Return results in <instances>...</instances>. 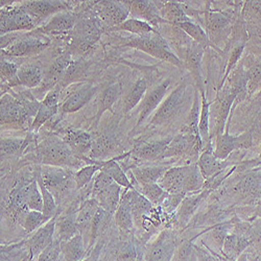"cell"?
Returning <instances> with one entry per match:
<instances>
[{"mask_svg": "<svg viewBox=\"0 0 261 261\" xmlns=\"http://www.w3.org/2000/svg\"><path fill=\"white\" fill-rule=\"evenodd\" d=\"M35 156L42 165L74 168L83 163L69 145L55 134L46 136L36 145Z\"/></svg>", "mask_w": 261, "mask_h": 261, "instance_id": "obj_1", "label": "cell"}, {"mask_svg": "<svg viewBox=\"0 0 261 261\" xmlns=\"http://www.w3.org/2000/svg\"><path fill=\"white\" fill-rule=\"evenodd\" d=\"M124 45L141 50L160 61L169 63L180 69L185 68V63L170 50L169 45L160 33L129 39L124 43Z\"/></svg>", "mask_w": 261, "mask_h": 261, "instance_id": "obj_2", "label": "cell"}, {"mask_svg": "<svg viewBox=\"0 0 261 261\" xmlns=\"http://www.w3.org/2000/svg\"><path fill=\"white\" fill-rule=\"evenodd\" d=\"M105 31L106 28L95 14L79 18L71 34L70 46L72 50L79 51V54L89 50L100 39Z\"/></svg>", "mask_w": 261, "mask_h": 261, "instance_id": "obj_3", "label": "cell"}, {"mask_svg": "<svg viewBox=\"0 0 261 261\" xmlns=\"http://www.w3.org/2000/svg\"><path fill=\"white\" fill-rule=\"evenodd\" d=\"M121 188L122 187L110 176L99 170L93 179L91 198L94 199L99 207H101L107 213L114 215L122 197Z\"/></svg>", "mask_w": 261, "mask_h": 261, "instance_id": "obj_4", "label": "cell"}, {"mask_svg": "<svg viewBox=\"0 0 261 261\" xmlns=\"http://www.w3.org/2000/svg\"><path fill=\"white\" fill-rule=\"evenodd\" d=\"M40 172L43 183L55 197L57 204L66 198L73 188H76L74 173L71 170L64 167L41 165Z\"/></svg>", "mask_w": 261, "mask_h": 261, "instance_id": "obj_5", "label": "cell"}, {"mask_svg": "<svg viewBox=\"0 0 261 261\" xmlns=\"http://www.w3.org/2000/svg\"><path fill=\"white\" fill-rule=\"evenodd\" d=\"M187 84L181 83L162 101L150 119L149 125H165L170 123L182 113L188 101Z\"/></svg>", "mask_w": 261, "mask_h": 261, "instance_id": "obj_6", "label": "cell"}, {"mask_svg": "<svg viewBox=\"0 0 261 261\" xmlns=\"http://www.w3.org/2000/svg\"><path fill=\"white\" fill-rule=\"evenodd\" d=\"M0 34L2 36L21 31H32L37 27L36 21L22 5L7 6L0 13Z\"/></svg>", "mask_w": 261, "mask_h": 261, "instance_id": "obj_7", "label": "cell"}, {"mask_svg": "<svg viewBox=\"0 0 261 261\" xmlns=\"http://www.w3.org/2000/svg\"><path fill=\"white\" fill-rule=\"evenodd\" d=\"M178 247L175 231L164 229L146 247L142 261H172Z\"/></svg>", "mask_w": 261, "mask_h": 261, "instance_id": "obj_8", "label": "cell"}, {"mask_svg": "<svg viewBox=\"0 0 261 261\" xmlns=\"http://www.w3.org/2000/svg\"><path fill=\"white\" fill-rule=\"evenodd\" d=\"M254 138L255 136L252 130H247V132L237 136L231 135L227 126L223 134L216 136L213 148L214 156L220 160H227L235 150L249 149L253 147V145H255Z\"/></svg>", "mask_w": 261, "mask_h": 261, "instance_id": "obj_9", "label": "cell"}, {"mask_svg": "<svg viewBox=\"0 0 261 261\" xmlns=\"http://www.w3.org/2000/svg\"><path fill=\"white\" fill-rule=\"evenodd\" d=\"M31 119L27 109L19 97L6 93L2 96L0 106V123L2 126L11 125L15 128H22Z\"/></svg>", "mask_w": 261, "mask_h": 261, "instance_id": "obj_10", "label": "cell"}, {"mask_svg": "<svg viewBox=\"0 0 261 261\" xmlns=\"http://www.w3.org/2000/svg\"><path fill=\"white\" fill-rule=\"evenodd\" d=\"M231 191L242 201L261 199V167L244 170L231 186Z\"/></svg>", "mask_w": 261, "mask_h": 261, "instance_id": "obj_11", "label": "cell"}, {"mask_svg": "<svg viewBox=\"0 0 261 261\" xmlns=\"http://www.w3.org/2000/svg\"><path fill=\"white\" fill-rule=\"evenodd\" d=\"M50 44V40L44 36H28L22 37L15 41L8 48L2 50V57H27L38 55L45 50Z\"/></svg>", "mask_w": 261, "mask_h": 261, "instance_id": "obj_12", "label": "cell"}, {"mask_svg": "<svg viewBox=\"0 0 261 261\" xmlns=\"http://www.w3.org/2000/svg\"><path fill=\"white\" fill-rule=\"evenodd\" d=\"M94 14L108 30L118 27L127 20L129 11L123 2H98L94 5Z\"/></svg>", "mask_w": 261, "mask_h": 261, "instance_id": "obj_13", "label": "cell"}, {"mask_svg": "<svg viewBox=\"0 0 261 261\" xmlns=\"http://www.w3.org/2000/svg\"><path fill=\"white\" fill-rule=\"evenodd\" d=\"M126 8L134 18L147 22L153 28H158L161 24H167L160 14L159 2H148V0H133L123 2Z\"/></svg>", "mask_w": 261, "mask_h": 261, "instance_id": "obj_14", "label": "cell"}, {"mask_svg": "<svg viewBox=\"0 0 261 261\" xmlns=\"http://www.w3.org/2000/svg\"><path fill=\"white\" fill-rule=\"evenodd\" d=\"M56 220L57 215L28 238L27 247L29 249L30 260L38 258L43 251H45L55 242Z\"/></svg>", "mask_w": 261, "mask_h": 261, "instance_id": "obj_15", "label": "cell"}, {"mask_svg": "<svg viewBox=\"0 0 261 261\" xmlns=\"http://www.w3.org/2000/svg\"><path fill=\"white\" fill-rule=\"evenodd\" d=\"M62 139L69 145L75 156L83 162L88 163L94 142V138L88 132H85L83 129L68 128L65 130Z\"/></svg>", "mask_w": 261, "mask_h": 261, "instance_id": "obj_16", "label": "cell"}, {"mask_svg": "<svg viewBox=\"0 0 261 261\" xmlns=\"http://www.w3.org/2000/svg\"><path fill=\"white\" fill-rule=\"evenodd\" d=\"M204 49L205 48L198 43L191 41L187 44L185 53V68L191 73L195 83V88L199 90L201 94L205 93L202 67Z\"/></svg>", "mask_w": 261, "mask_h": 261, "instance_id": "obj_17", "label": "cell"}, {"mask_svg": "<svg viewBox=\"0 0 261 261\" xmlns=\"http://www.w3.org/2000/svg\"><path fill=\"white\" fill-rule=\"evenodd\" d=\"M170 86H171V80H165L160 85L156 86L154 89L149 90L145 94L144 98L142 99V103L139 111V117L135 125V128L138 127L141 123H143L144 120L154 111H156V109L159 108V106L162 103L164 98L167 96L166 93Z\"/></svg>", "mask_w": 261, "mask_h": 261, "instance_id": "obj_18", "label": "cell"}, {"mask_svg": "<svg viewBox=\"0 0 261 261\" xmlns=\"http://www.w3.org/2000/svg\"><path fill=\"white\" fill-rule=\"evenodd\" d=\"M197 164L203 178L205 179V181H207L212 177L216 176L217 173L226 170L227 168L232 167L233 161L229 160V158L227 160L217 159L214 156L211 143H209L204 147L202 154L200 155L197 161Z\"/></svg>", "mask_w": 261, "mask_h": 261, "instance_id": "obj_19", "label": "cell"}, {"mask_svg": "<svg viewBox=\"0 0 261 261\" xmlns=\"http://www.w3.org/2000/svg\"><path fill=\"white\" fill-rule=\"evenodd\" d=\"M59 97H60V88L50 89L46 96L41 101V107L33 119L32 125L30 126V130L32 133H37L40 127L51 119L59 111Z\"/></svg>", "mask_w": 261, "mask_h": 261, "instance_id": "obj_20", "label": "cell"}, {"mask_svg": "<svg viewBox=\"0 0 261 261\" xmlns=\"http://www.w3.org/2000/svg\"><path fill=\"white\" fill-rule=\"evenodd\" d=\"M22 5L29 14L34 18L38 24L41 21L45 20L54 15L68 11V4L66 2H51V0H37V2H23Z\"/></svg>", "mask_w": 261, "mask_h": 261, "instance_id": "obj_21", "label": "cell"}, {"mask_svg": "<svg viewBox=\"0 0 261 261\" xmlns=\"http://www.w3.org/2000/svg\"><path fill=\"white\" fill-rule=\"evenodd\" d=\"M171 138L172 137H167L164 139L139 144L135 149L129 151V155L133 156L135 160L158 163L160 160H163L164 153L169 142L171 141Z\"/></svg>", "mask_w": 261, "mask_h": 261, "instance_id": "obj_22", "label": "cell"}, {"mask_svg": "<svg viewBox=\"0 0 261 261\" xmlns=\"http://www.w3.org/2000/svg\"><path fill=\"white\" fill-rule=\"evenodd\" d=\"M98 208H99V205L97 204V202L94 199L89 198V199L84 200L81 203L76 213L77 228H79L80 234L84 238L87 249H88V246H89L92 223Z\"/></svg>", "mask_w": 261, "mask_h": 261, "instance_id": "obj_23", "label": "cell"}, {"mask_svg": "<svg viewBox=\"0 0 261 261\" xmlns=\"http://www.w3.org/2000/svg\"><path fill=\"white\" fill-rule=\"evenodd\" d=\"M190 164L169 167L165 171L163 177L159 180L158 184L169 194H175V193L186 194L184 192V187L187 180Z\"/></svg>", "mask_w": 261, "mask_h": 261, "instance_id": "obj_24", "label": "cell"}, {"mask_svg": "<svg viewBox=\"0 0 261 261\" xmlns=\"http://www.w3.org/2000/svg\"><path fill=\"white\" fill-rule=\"evenodd\" d=\"M98 87L93 84H83L76 90H74L66 99L64 100L61 107L62 113H74L88 103L94 94L97 92Z\"/></svg>", "mask_w": 261, "mask_h": 261, "instance_id": "obj_25", "label": "cell"}, {"mask_svg": "<svg viewBox=\"0 0 261 261\" xmlns=\"http://www.w3.org/2000/svg\"><path fill=\"white\" fill-rule=\"evenodd\" d=\"M211 191L203 188L201 191L187 194L176 211V221L181 227H185L191 220L194 212L205 201Z\"/></svg>", "mask_w": 261, "mask_h": 261, "instance_id": "obj_26", "label": "cell"}, {"mask_svg": "<svg viewBox=\"0 0 261 261\" xmlns=\"http://www.w3.org/2000/svg\"><path fill=\"white\" fill-rule=\"evenodd\" d=\"M79 207L70 210L68 209V211L65 213L57 215L55 241H58L59 243L68 242L80 234L76 224V213Z\"/></svg>", "mask_w": 261, "mask_h": 261, "instance_id": "obj_27", "label": "cell"}, {"mask_svg": "<svg viewBox=\"0 0 261 261\" xmlns=\"http://www.w3.org/2000/svg\"><path fill=\"white\" fill-rule=\"evenodd\" d=\"M169 168L166 164H146V165H137L132 167L130 173L132 178L130 182L133 184H151L158 183L159 180L163 177L165 171Z\"/></svg>", "mask_w": 261, "mask_h": 261, "instance_id": "obj_28", "label": "cell"}, {"mask_svg": "<svg viewBox=\"0 0 261 261\" xmlns=\"http://www.w3.org/2000/svg\"><path fill=\"white\" fill-rule=\"evenodd\" d=\"M79 16L75 13L68 11H63L54 15L47 22L43 25L38 32L42 34H61L65 32H70L74 29L77 22Z\"/></svg>", "mask_w": 261, "mask_h": 261, "instance_id": "obj_29", "label": "cell"}, {"mask_svg": "<svg viewBox=\"0 0 261 261\" xmlns=\"http://www.w3.org/2000/svg\"><path fill=\"white\" fill-rule=\"evenodd\" d=\"M124 194L128 200L130 210H132L135 226L136 228L140 229L144 219L151 212L155 206L134 188L125 189Z\"/></svg>", "mask_w": 261, "mask_h": 261, "instance_id": "obj_30", "label": "cell"}, {"mask_svg": "<svg viewBox=\"0 0 261 261\" xmlns=\"http://www.w3.org/2000/svg\"><path fill=\"white\" fill-rule=\"evenodd\" d=\"M118 146V140L114 134H103L94 139L91 153L89 155V164L93 161H106L111 158Z\"/></svg>", "mask_w": 261, "mask_h": 261, "instance_id": "obj_31", "label": "cell"}, {"mask_svg": "<svg viewBox=\"0 0 261 261\" xmlns=\"http://www.w3.org/2000/svg\"><path fill=\"white\" fill-rule=\"evenodd\" d=\"M251 247L250 239L239 233L231 232L226 237L222 255L228 261H236L237 258Z\"/></svg>", "mask_w": 261, "mask_h": 261, "instance_id": "obj_32", "label": "cell"}, {"mask_svg": "<svg viewBox=\"0 0 261 261\" xmlns=\"http://www.w3.org/2000/svg\"><path fill=\"white\" fill-rule=\"evenodd\" d=\"M122 94V86L120 83H114L107 86L100 92L97 101V112L95 116V126L98 124L100 117L106 111H112L114 103Z\"/></svg>", "mask_w": 261, "mask_h": 261, "instance_id": "obj_33", "label": "cell"}, {"mask_svg": "<svg viewBox=\"0 0 261 261\" xmlns=\"http://www.w3.org/2000/svg\"><path fill=\"white\" fill-rule=\"evenodd\" d=\"M160 14L167 24L178 25L184 22H191L192 19L185 12V4L169 2L160 5Z\"/></svg>", "mask_w": 261, "mask_h": 261, "instance_id": "obj_34", "label": "cell"}, {"mask_svg": "<svg viewBox=\"0 0 261 261\" xmlns=\"http://www.w3.org/2000/svg\"><path fill=\"white\" fill-rule=\"evenodd\" d=\"M64 261H81L88 256V249L81 234L74 236L68 242L60 243Z\"/></svg>", "mask_w": 261, "mask_h": 261, "instance_id": "obj_35", "label": "cell"}, {"mask_svg": "<svg viewBox=\"0 0 261 261\" xmlns=\"http://www.w3.org/2000/svg\"><path fill=\"white\" fill-rule=\"evenodd\" d=\"M231 19L228 15L223 12L216 11H206L203 19V23L207 30V35L209 39L216 37L219 34H222L230 27Z\"/></svg>", "mask_w": 261, "mask_h": 261, "instance_id": "obj_36", "label": "cell"}, {"mask_svg": "<svg viewBox=\"0 0 261 261\" xmlns=\"http://www.w3.org/2000/svg\"><path fill=\"white\" fill-rule=\"evenodd\" d=\"M73 64L74 63L71 60V54L68 51L57 58L46 72V75H45L46 84L48 86L56 85L59 81H61V79L65 74L69 71V69H71Z\"/></svg>", "mask_w": 261, "mask_h": 261, "instance_id": "obj_37", "label": "cell"}, {"mask_svg": "<svg viewBox=\"0 0 261 261\" xmlns=\"http://www.w3.org/2000/svg\"><path fill=\"white\" fill-rule=\"evenodd\" d=\"M114 220H115V223H116L117 227L119 228V230L125 234L132 233L136 228L134 217L132 214V210H130L128 200L125 197L124 192L122 193L120 203L115 211Z\"/></svg>", "mask_w": 261, "mask_h": 261, "instance_id": "obj_38", "label": "cell"}, {"mask_svg": "<svg viewBox=\"0 0 261 261\" xmlns=\"http://www.w3.org/2000/svg\"><path fill=\"white\" fill-rule=\"evenodd\" d=\"M44 77L43 70L38 64H24L20 66L17 74V80L19 85L24 86L27 88H36Z\"/></svg>", "mask_w": 261, "mask_h": 261, "instance_id": "obj_39", "label": "cell"}, {"mask_svg": "<svg viewBox=\"0 0 261 261\" xmlns=\"http://www.w3.org/2000/svg\"><path fill=\"white\" fill-rule=\"evenodd\" d=\"M100 165V170L106 172L108 176H110L118 185L124 189H133L132 182L126 176V173L117 162L116 158L109 159L106 161H95Z\"/></svg>", "mask_w": 261, "mask_h": 261, "instance_id": "obj_40", "label": "cell"}, {"mask_svg": "<svg viewBox=\"0 0 261 261\" xmlns=\"http://www.w3.org/2000/svg\"><path fill=\"white\" fill-rule=\"evenodd\" d=\"M178 29H180L182 32H184L186 35H188L192 41H194L195 43H198L201 46H203L204 48L206 47H212L214 48L216 51H219L221 54H223L222 49L220 47H217L214 43L209 39L207 33L203 30V28H201V25L197 24L193 21L191 22H184V23H180L178 25H175Z\"/></svg>", "mask_w": 261, "mask_h": 261, "instance_id": "obj_41", "label": "cell"}, {"mask_svg": "<svg viewBox=\"0 0 261 261\" xmlns=\"http://www.w3.org/2000/svg\"><path fill=\"white\" fill-rule=\"evenodd\" d=\"M33 142L31 136L25 138H18V137H11L6 138L2 137L0 141V151H2V159L12 156H19L23 154L27 150L28 146Z\"/></svg>", "mask_w": 261, "mask_h": 261, "instance_id": "obj_42", "label": "cell"}, {"mask_svg": "<svg viewBox=\"0 0 261 261\" xmlns=\"http://www.w3.org/2000/svg\"><path fill=\"white\" fill-rule=\"evenodd\" d=\"M133 187L154 206H161L169 194L158 183L133 184Z\"/></svg>", "mask_w": 261, "mask_h": 261, "instance_id": "obj_43", "label": "cell"}, {"mask_svg": "<svg viewBox=\"0 0 261 261\" xmlns=\"http://www.w3.org/2000/svg\"><path fill=\"white\" fill-rule=\"evenodd\" d=\"M110 32H115V31H124L128 32L130 34L137 35V37H143L147 36L150 34H156L159 33L156 29H154L151 25H149L147 22H144L142 20L136 19V18H130L125 20L123 23L119 24L116 28L108 30Z\"/></svg>", "mask_w": 261, "mask_h": 261, "instance_id": "obj_44", "label": "cell"}, {"mask_svg": "<svg viewBox=\"0 0 261 261\" xmlns=\"http://www.w3.org/2000/svg\"><path fill=\"white\" fill-rule=\"evenodd\" d=\"M233 228V222L229 223H222L220 225H216L208 230V237L207 242L212 246V248L222 254L223 246L226 241V237L230 233L229 230Z\"/></svg>", "mask_w": 261, "mask_h": 261, "instance_id": "obj_45", "label": "cell"}, {"mask_svg": "<svg viewBox=\"0 0 261 261\" xmlns=\"http://www.w3.org/2000/svg\"><path fill=\"white\" fill-rule=\"evenodd\" d=\"M202 96V106H201V114L199 121V132L202 138L204 147L211 143V135H210V107L211 103L207 100L206 93H200Z\"/></svg>", "mask_w": 261, "mask_h": 261, "instance_id": "obj_46", "label": "cell"}, {"mask_svg": "<svg viewBox=\"0 0 261 261\" xmlns=\"http://www.w3.org/2000/svg\"><path fill=\"white\" fill-rule=\"evenodd\" d=\"M147 90V82L145 79H139L130 89L123 103V113H129L144 98Z\"/></svg>", "mask_w": 261, "mask_h": 261, "instance_id": "obj_47", "label": "cell"}, {"mask_svg": "<svg viewBox=\"0 0 261 261\" xmlns=\"http://www.w3.org/2000/svg\"><path fill=\"white\" fill-rule=\"evenodd\" d=\"M247 76H248V95H254L261 90V61H247Z\"/></svg>", "mask_w": 261, "mask_h": 261, "instance_id": "obj_48", "label": "cell"}, {"mask_svg": "<svg viewBox=\"0 0 261 261\" xmlns=\"http://www.w3.org/2000/svg\"><path fill=\"white\" fill-rule=\"evenodd\" d=\"M40 167L41 166H37L36 170H35V176L36 179L38 181V184L40 186L41 192H42V197H43V202H44V206H43V213H44L46 216L50 217H55L57 215V208H58V204L56 202V199L54 195L51 194V192L45 187L44 183L42 181L41 178V172H40Z\"/></svg>", "mask_w": 261, "mask_h": 261, "instance_id": "obj_49", "label": "cell"}, {"mask_svg": "<svg viewBox=\"0 0 261 261\" xmlns=\"http://www.w3.org/2000/svg\"><path fill=\"white\" fill-rule=\"evenodd\" d=\"M50 220H51L50 217L46 216L41 211L30 210L23 217V220H22V222H21L20 226L23 228V230L27 234H33L34 232H36L42 226H44Z\"/></svg>", "mask_w": 261, "mask_h": 261, "instance_id": "obj_50", "label": "cell"}, {"mask_svg": "<svg viewBox=\"0 0 261 261\" xmlns=\"http://www.w3.org/2000/svg\"><path fill=\"white\" fill-rule=\"evenodd\" d=\"M99 170L100 165L95 161H93L92 164H88L84 167H81L76 172H74V181L76 184V189L81 190L86 186H88Z\"/></svg>", "mask_w": 261, "mask_h": 261, "instance_id": "obj_51", "label": "cell"}, {"mask_svg": "<svg viewBox=\"0 0 261 261\" xmlns=\"http://www.w3.org/2000/svg\"><path fill=\"white\" fill-rule=\"evenodd\" d=\"M116 261H139L140 253L137 247L132 242H124L119 244L115 250Z\"/></svg>", "mask_w": 261, "mask_h": 261, "instance_id": "obj_52", "label": "cell"}, {"mask_svg": "<svg viewBox=\"0 0 261 261\" xmlns=\"http://www.w3.org/2000/svg\"><path fill=\"white\" fill-rule=\"evenodd\" d=\"M43 206H44V202H43L42 192L35 176L34 180L30 184L29 195H28V207L30 210L42 212Z\"/></svg>", "mask_w": 261, "mask_h": 261, "instance_id": "obj_53", "label": "cell"}, {"mask_svg": "<svg viewBox=\"0 0 261 261\" xmlns=\"http://www.w3.org/2000/svg\"><path fill=\"white\" fill-rule=\"evenodd\" d=\"M244 49H245V43H241V44L236 45V46L232 49V51H231V54H230V57H229V60H228V65H227L226 69H225L224 77H223V80H222V82H221V84H220V89H222L223 87H224V85H225V83H226L228 76L230 75V73H231L232 70L234 69L235 65L238 63L239 59H241V57H242V55H243V53H244Z\"/></svg>", "mask_w": 261, "mask_h": 261, "instance_id": "obj_54", "label": "cell"}, {"mask_svg": "<svg viewBox=\"0 0 261 261\" xmlns=\"http://www.w3.org/2000/svg\"><path fill=\"white\" fill-rule=\"evenodd\" d=\"M249 238L251 241V249L261 254V217L251 222Z\"/></svg>", "mask_w": 261, "mask_h": 261, "instance_id": "obj_55", "label": "cell"}, {"mask_svg": "<svg viewBox=\"0 0 261 261\" xmlns=\"http://www.w3.org/2000/svg\"><path fill=\"white\" fill-rule=\"evenodd\" d=\"M37 261H64L60 243L55 241L45 251H43L38 256Z\"/></svg>", "mask_w": 261, "mask_h": 261, "instance_id": "obj_56", "label": "cell"}, {"mask_svg": "<svg viewBox=\"0 0 261 261\" xmlns=\"http://www.w3.org/2000/svg\"><path fill=\"white\" fill-rule=\"evenodd\" d=\"M236 261H250V257H249V252H248V250H247L246 252H244L241 256H239Z\"/></svg>", "mask_w": 261, "mask_h": 261, "instance_id": "obj_57", "label": "cell"}, {"mask_svg": "<svg viewBox=\"0 0 261 261\" xmlns=\"http://www.w3.org/2000/svg\"><path fill=\"white\" fill-rule=\"evenodd\" d=\"M258 129H259V132H260V135H261V119H259V127H258ZM260 138H261V136H260Z\"/></svg>", "mask_w": 261, "mask_h": 261, "instance_id": "obj_58", "label": "cell"}, {"mask_svg": "<svg viewBox=\"0 0 261 261\" xmlns=\"http://www.w3.org/2000/svg\"><path fill=\"white\" fill-rule=\"evenodd\" d=\"M260 205H261V200H260Z\"/></svg>", "mask_w": 261, "mask_h": 261, "instance_id": "obj_59", "label": "cell"}]
</instances>
